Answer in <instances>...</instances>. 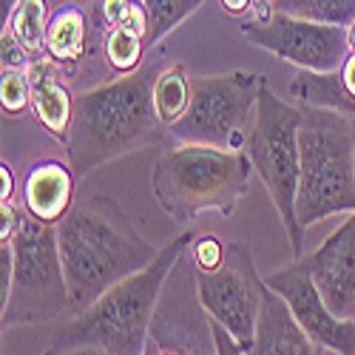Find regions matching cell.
<instances>
[{
    "instance_id": "6da1fadb",
    "label": "cell",
    "mask_w": 355,
    "mask_h": 355,
    "mask_svg": "<svg viewBox=\"0 0 355 355\" xmlns=\"http://www.w3.org/2000/svg\"><path fill=\"white\" fill-rule=\"evenodd\" d=\"M54 227L74 313L92 307L108 287L142 270L159 253L111 196L74 202Z\"/></svg>"
},
{
    "instance_id": "4dcf8cb0",
    "label": "cell",
    "mask_w": 355,
    "mask_h": 355,
    "mask_svg": "<svg viewBox=\"0 0 355 355\" xmlns=\"http://www.w3.org/2000/svg\"><path fill=\"white\" fill-rule=\"evenodd\" d=\"M12 6H15V0H3V17L12 12Z\"/></svg>"
},
{
    "instance_id": "4fadbf2b",
    "label": "cell",
    "mask_w": 355,
    "mask_h": 355,
    "mask_svg": "<svg viewBox=\"0 0 355 355\" xmlns=\"http://www.w3.org/2000/svg\"><path fill=\"white\" fill-rule=\"evenodd\" d=\"M46 60H51L71 83L92 77L94 69L100 71V32L94 17L80 3H63L51 12L46 28Z\"/></svg>"
},
{
    "instance_id": "1f68e13d",
    "label": "cell",
    "mask_w": 355,
    "mask_h": 355,
    "mask_svg": "<svg viewBox=\"0 0 355 355\" xmlns=\"http://www.w3.org/2000/svg\"><path fill=\"white\" fill-rule=\"evenodd\" d=\"M349 120H352V142H355V116H349Z\"/></svg>"
},
{
    "instance_id": "44dd1931",
    "label": "cell",
    "mask_w": 355,
    "mask_h": 355,
    "mask_svg": "<svg viewBox=\"0 0 355 355\" xmlns=\"http://www.w3.org/2000/svg\"><path fill=\"white\" fill-rule=\"evenodd\" d=\"M51 20V6L49 0H15L12 12L3 17V28L26 46L32 54V63L46 57V28Z\"/></svg>"
},
{
    "instance_id": "7c38bea8",
    "label": "cell",
    "mask_w": 355,
    "mask_h": 355,
    "mask_svg": "<svg viewBox=\"0 0 355 355\" xmlns=\"http://www.w3.org/2000/svg\"><path fill=\"white\" fill-rule=\"evenodd\" d=\"M276 293H282L293 315L299 318L304 333L315 341L321 352H338V355H355V318L336 315L310 273L307 256L293 259L287 268L264 276Z\"/></svg>"
},
{
    "instance_id": "7a4b0ae2",
    "label": "cell",
    "mask_w": 355,
    "mask_h": 355,
    "mask_svg": "<svg viewBox=\"0 0 355 355\" xmlns=\"http://www.w3.org/2000/svg\"><path fill=\"white\" fill-rule=\"evenodd\" d=\"M162 63V57H148L139 71L85 88L74 97L66 159L71 162L77 180L165 137V125L159 123L151 97L154 77Z\"/></svg>"
},
{
    "instance_id": "9a60e30c",
    "label": "cell",
    "mask_w": 355,
    "mask_h": 355,
    "mask_svg": "<svg viewBox=\"0 0 355 355\" xmlns=\"http://www.w3.org/2000/svg\"><path fill=\"white\" fill-rule=\"evenodd\" d=\"M318 352L321 349L304 333L299 318L293 315L287 299L264 282L261 307L256 318L253 355H318Z\"/></svg>"
},
{
    "instance_id": "3957f363",
    "label": "cell",
    "mask_w": 355,
    "mask_h": 355,
    "mask_svg": "<svg viewBox=\"0 0 355 355\" xmlns=\"http://www.w3.org/2000/svg\"><path fill=\"white\" fill-rule=\"evenodd\" d=\"M193 230L171 239L151 264L128 279L108 287L100 299L74 313L66 327L57 330L49 352H105V355H139L148 344V330L159 302V293L191 239Z\"/></svg>"
},
{
    "instance_id": "d6986e66",
    "label": "cell",
    "mask_w": 355,
    "mask_h": 355,
    "mask_svg": "<svg viewBox=\"0 0 355 355\" xmlns=\"http://www.w3.org/2000/svg\"><path fill=\"white\" fill-rule=\"evenodd\" d=\"M100 54L108 74L114 77H128L142 69V63L151 54L148 35L134 26H111L100 32Z\"/></svg>"
},
{
    "instance_id": "5bb4252c",
    "label": "cell",
    "mask_w": 355,
    "mask_h": 355,
    "mask_svg": "<svg viewBox=\"0 0 355 355\" xmlns=\"http://www.w3.org/2000/svg\"><path fill=\"white\" fill-rule=\"evenodd\" d=\"M307 264L327 307L341 318H355V211L307 256Z\"/></svg>"
},
{
    "instance_id": "2e32d148",
    "label": "cell",
    "mask_w": 355,
    "mask_h": 355,
    "mask_svg": "<svg viewBox=\"0 0 355 355\" xmlns=\"http://www.w3.org/2000/svg\"><path fill=\"white\" fill-rule=\"evenodd\" d=\"M74 188L77 173L69 159H43L28 168L23 180V208L49 225H57L71 211Z\"/></svg>"
},
{
    "instance_id": "8992f818",
    "label": "cell",
    "mask_w": 355,
    "mask_h": 355,
    "mask_svg": "<svg viewBox=\"0 0 355 355\" xmlns=\"http://www.w3.org/2000/svg\"><path fill=\"white\" fill-rule=\"evenodd\" d=\"M12 287L3 302V330L46 324L71 310V293L57 245V227L23 211L12 236Z\"/></svg>"
},
{
    "instance_id": "8fae6325",
    "label": "cell",
    "mask_w": 355,
    "mask_h": 355,
    "mask_svg": "<svg viewBox=\"0 0 355 355\" xmlns=\"http://www.w3.org/2000/svg\"><path fill=\"white\" fill-rule=\"evenodd\" d=\"M196 287L205 310L253 352L264 279L256 270L250 248L245 242H227L222 264L208 273H196Z\"/></svg>"
},
{
    "instance_id": "cb8c5ba5",
    "label": "cell",
    "mask_w": 355,
    "mask_h": 355,
    "mask_svg": "<svg viewBox=\"0 0 355 355\" xmlns=\"http://www.w3.org/2000/svg\"><path fill=\"white\" fill-rule=\"evenodd\" d=\"M0 103H3V114L20 116L26 108H32V88H28L26 71L3 69V80H0Z\"/></svg>"
},
{
    "instance_id": "83f0119b",
    "label": "cell",
    "mask_w": 355,
    "mask_h": 355,
    "mask_svg": "<svg viewBox=\"0 0 355 355\" xmlns=\"http://www.w3.org/2000/svg\"><path fill=\"white\" fill-rule=\"evenodd\" d=\"M0 182H3V188H0V202H15V191H17L15 171L6 159H3V165H0Z\"/></svg>"
},
{
    "instance_id": "603a6c76",
    "label": "cell",
    "mask_w": 355,
    "mask_h": 355,
    "mask_svg": "<svg viewBox=\"0 0 355 355\" xmlns=\"http://www.w3.org/2000/svg\"><path fill=\"white\" fill-rule=\"evenodd\" d=\"M276 9L321 23L349 26L355 20V0H276Z\"/></svg>"
},
{
    "instance_id": "f1b7e54d",
    "label": "cell",
    "mask_w": 355,
    "mask_h": 355,
    "mask_svg": "<svg viewBox=\"0 0 355 355\" xmlns=\"http://www.w3.org/2000/svg\"><path fill=\"white\" fill-rule=\"evenodd\" d=\"M338 71H341L344 85H347V92H349L352 103H355V51H349V54H347V60H344V66H341Z\"/></svg>"
},
{
    "instance_id": "d4e9b609",
    "label": "cell",
    "mask_w": 355,
    "mask_h": 355,
    "mask_svg": "<svg viewBox=\"0 0 355 355\" xmlns=\"http://www.w3.org/2000/svg\"><path fill=\"white\" fill-rule=\"evenodd\" d=\"M225 253H227V245L214 233H196L191 239V245H188V256L193 261L196 273H208V270L219 268Z\"/></svg>"
},
{
    "instance_id": "f546056e",
    "label": "cell",
    "mask_w": 355,
    "mask_h": 355,
    "mask_svg": "<svg viewBox=\"0 0 355 355\" xmlns=\"http://www.w3.org/2000/svg\"><path fill=\"white\" fill-rule=\"evenodd\" d=\"M349 46H352V51H355V20L349 23Z\"/></svg>"
},
{
    "instance_id": "e0dca14e",
    "label": "cell",
    "mask_w": 355,
    "mask_h": 355,
    "mask_svg": "<svg viewBox=\"0 0 355 355\" xmlns=\"http://www.w3.org/2000/svg\"><path fill=\"white\" fill-rule=\"evenodd\" d=\"M28 88H32V114L35 120L60 142L66 145L71 131V116H74V94L51 60H35L26 69Z\"/></svg>"
},
{
    "instance_id": "30bf717a",
    "label": "cell",
    "mask_w": 355,
    "mask_h": 355,
    "mask_svg": "<svg viewBox=\"0 0 355 355\" xmlns=\"http://www.w3.org/2000/svg\"><path fill=\"white\" fill-rule=\"evenodd\" d=\"M157 352H171V355L216 352L211 313L205 310V304L199 299L196 270H193L188 250L176 259L173 270L159 293L154 318H151L145 355H157Z\"/></svg>"
},
{
    "instance_id": "5b68a950",
    "label": "cell",
    "mask_w": 355,
    "mask_h": 355,
    "mask_svg": "<svg viewBox=\"0 0 355 355\" xmlns=\"http://www.w3.org/2000/svg\"><path fill=\"white\" fill-rule=\"evenodd\" d=\"M302 171L295 214L302 227L355 211V142L349 114L302 105Z\"/></svg>"
},
{
    "instance_id": "7402d4cb",
    "label": "cell",
    "mask_w": 355,
    "mask_h": 355,
    "mask_svg": "<svg viewBox=\"0 0 355 355\" xmlns=\"http://www.w3.org/2000/svg\"><path fill=\"white\" fill-rule=\"evenodd\" d=\"M202 3L205 0H142L145 15H148V46L157 49Z\"/></svg>"
},
{
    "instance_id": "ba28073f",
    "label": "cell",
    "mask_w": 355,
    "mask_h": 355,
    "mask_svg": "<svg viewBox=\"0 0 355 355\" xmlns=\"http://www.w3.org/2000/svg\"><path fill=\"white\" fill-rule=\"evenodd\" d=\"M264 83L268 80L261 74H250V71L193 77L191 108L165 134L173 142H193V145L225 148V151H242L253 128L256 103Z\"/></svg>"
},
{
    "instance_id": "ffe728a7",
    "label": "cell",
    "mask_w": 355,
    "mask_h": 355,
    "mask_svg": "<svg viewBox=\"0 0 355 355\" xmlns=\"http://www.w3.org/2000/svg\"><path fill=\"white\" fill-rule=\"evenodd\" d=\"M193 77L188 74V69L182 63H162V69L154 77V108L159 123L165 125V131L171 125H176L188 114L191 108V97H193Z\"/></svg>"
},
{
    "instance_id": "9c48e42d",
    "label": "cell",
    "mask_w": 355,
    "mask_h": 355,
    "mask_svg": "<svg viewBox=\"0 0 355 355\" xmlns=\"http://www.w3.org/2000/svg\"><path fill=\"white\" fill-rule=\"evenodd\" d=\"M242 35L253 46L276 54L279 60L310 71H336L352 51L349 26L287 15L276 6H264L253 17L242 20Z\"/></svg>"
},
{
    "instance_id": "ac0fdd59",
    "label": "cell",
    "mask_w": 355,
    "mask_h": 355,
    "mask_svg": "<svg viewBox=\"0 0 355 355\" xmlns=\"http://www.w3.org/2000/svg\"><path fill=\"white\" fill-rule=\"evenodd\" d=\"M290 94L299 100V105H315V108H333L341 114L355 116V103L344 85L341 71H310L299 69L290 80Z\"/></svg>"
},
{
    "instance_id": "4316f807",
    "label": "cell",
    "mask_w": 355,
    "mask_h": 355,
    "mask_svg": "<svg viewBox=\"0 0 355 355\" xmlns=\"http://www.w3.org/2000/svg\"><path fill=\"white\" fill-rule=\"evenodd\" d=\"M211 330H214V341H216V352H222V355H245L248 352V347L236 338L222 321H216L214 315H211Z\"/></svg>"
},
{
    "instance_id": "484cf974",
    "label": "cell",
    "mask_w": 355,
    "mask_h": 355,
    "mask_svg": "<svg viewBox=\"0 0 355 355\" xmlns=\"http://www.w3.org/2000/svg\"><path fill=\"white\" fill-rule=\"evenodd\" d=\"M0 63H3V69H15V71H26L32 66V54L26 51V46L9 28H3V35H0Z\"/></svg>"
},
{
    "instance_id": "52a82bcc",
    "label": "cell",
    "mask_w": 355,
    "mask_h": 355,
    "mask_svg": "<svg viewBox=\"0 0 355 355\" xmlns=\"http://www.w3.org/2000/svg\"><path fill=\"white\" fill-rule=\"evenodd\" d=\"M299 128H302V105H287L264 83L259 92L256 116L245 151L253 162V171L259 173L261 185L268 188L273 208L282 216V225L293 248V259H299L304 248V227L299 222V214H295V193H299V171H302Z\"/></svg>"
},
{
    "instance_id": "277c9868",
    "label": "cell",
    "mask_w": 355,
    "mask_h": 355,
    "mask_svg": "<svg viewBox=\"0 0 355 355\" xmlns=\"http://www.w3.org/2000/svg\"><path fill=\"white\" fill-rule=\"evenodd\" d=\"M253 162L248 151L180 142L165 151L151 171V191L159 208L176 222L191 225L202 214L230 216L248 193Z\"/></svg>"
}]
</instances>
